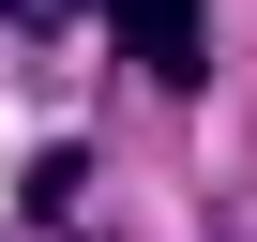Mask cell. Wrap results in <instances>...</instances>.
<instances>
[{"mask_svg":"<svg viewBox=\"0 0 257 242\" xmlns=\"http://www.w3.org/2000/svg\"><path fill=\"white\" fill-rule=\"evenodd\" d=\"M121 61H137L152 91H197L212 76V16L197 0H121Z\"/></svg>","mask_w":257,"mask_h":242,"instance_id":"cell-1","label":"cell"},{"mask_svg":"<svg viewBox=\"0 0 257 242\" xmlns=\"http://www.w3.org/2000/svg\"><path fill=\"white\" fill-rule=\"evenodd\" d=\"M91 0H0V31H76Z\"/></svg>","mask_w":257,"mask_h":242,"instance_id":"cell-2","label":"cell"}]
</instances>
